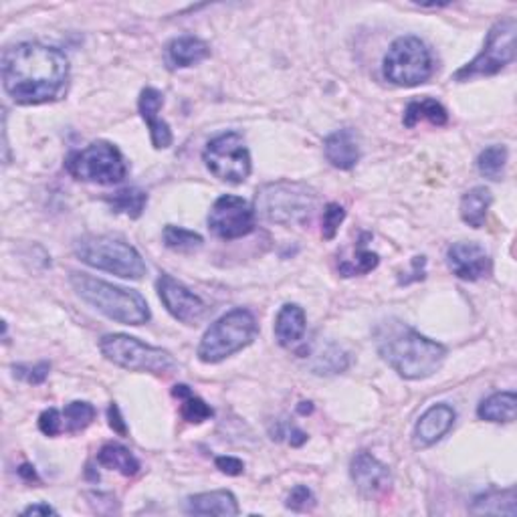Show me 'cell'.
<instances>
[{
	"mask_svg": "<svg viewBox=\"0 0 517 517\" xmlns=\"http://www.w3.org/2000/svg\"><path fill=\"white\" fill-rule=\"evenodd\" d=\"M69 61L63 51L19 42L3 55V85L19 106H41L59 99L67 89Z\"/></svg>",
	"mask_w": 517,
	"mask_h": 517,
	"instance_id": "obj_1",
	"label": "cell"
},
{
	"mask_svg": "<svg viewBox=\"0 0 517 517\" xmlns=\"http://www.w3.org/2000/svg\"><path fill=\"white\" fill-rule=\"evenodd\" d=\"M378 352L396 374L407 381H425L438 372L446 358L443 343L428 340L407 324L394 322L378 335Z\"/></svg>",
	"mask_w": 517,
	"mask_h": 517,
	"instance_id": "obj_2",
	"label": "cell"
},
{
	"mask_svg": "<svg viewBox=\"0 0 517 517\" xmlns=\"http://www.w3.org/2000/svg\"><path fill=\"white\" fill-rule=\"evenodd\" d=\"M71 286L85 304L98 309L109 320L124 325H142L150 322V307L140 293L134 289L118 287L114 283L93 277L89 273L73 271Z\"/></svg>",
	"mask_w": 517,
	"mask_h": 517,
	"instance_id": "obj_3",
	"label": "cell"
},
{
	"mask_svg": "<svg viewBox=\"0 0 517 517\" xmlns=\"http://www.w3.org/2000/svg\"><path fill=\"white\" fill-rule=\"evenodd\" d=\"M317 193L309 184L277 180L261 186L255 196V214L273 225H304L314 217Z\"/></svg>",
	"mask_w": 517,
	"mask_h": 517,
	"instance_id": "obj_4",
	"label": "cell"
},
{
	"mask_svg": "<svg viewBox=\"0 0 517 517\" xmlns=\"http://www.w3.org/2000/svg\"><path fill=\"white\" fill-rule=\"evenodd\" d=\"M73 251L81 263L118 275L122 279H142L146 275L142 255L124 239L111 235H85L75 240Z\"/></svg>",
	"mask_w": 517,
	"mask_h": 517,
	"instance_id": "obj_5",
	"label": "cell"
},
{
	"mask_svg": "<svg viewBox=\"0 0 517 517\" xmlns=\"http://www.w3.org/2000/svg\"><path fill=\"white\" fill-rule=\"evenodd\" d=\"M258 334V324L249 309H232L214 322L202 335L198 358L204 364H219L229 356L251 346Z\"/></svg>",
	"mask_w": 517,
	"mask_h": 517,
	"instance_id": "obj_6",
	"label": "cell"
},
{
	"mask_svg": "<svg viewBox=\"0 0 517 517\" xmlns=\"http://www.w3.org/2000/svg\"><path fill=\"white\" fill-rule=\"evenodd\" d=\"M99 350L116 366L129 372H148L154 376H170L176 372V360L170 352L154 348L126 334H108L99 340Z\"/></svg>",
	"mask_w": 517,
	"mask_h": 517,
	"instance_id": "obj_7",
	"label": "cell"
},
{
	"mask_svg": "<svg viewBox=\"0 0 517 517\" xmlns=\"http://www.w3.org/2000/svg\"><path fill=\"white\" fill-rule=\"evenodd\" d=\"M69 174L83 183L93 184H118L127 174V164L118 146L98 140L85 150L71 152L65 160Z\"/></svg>",
	"mask_w": 517,
	"mask_h": 517,
	"instance_id": "obj_8",
	"label": "cell"
},
{
	"mask_svg": "<svg viewBox=\"0 0 517 517\" xmlns=\"http://www.w3.org/2000/svg\"><path fill=\"white\" fill-rule=\"evenodd\" d=\"M382 75L399 88H417L433 75V55L418 37H400L388 49Z\"/></svg>",
	"mask_w": 517,
	"mask_h": 517,
	"instance_id": "obj_9",
	"label": "cell"
},
{
	"mask_svg": "<svg viewBox=\"0 0 517 517\" xmlns=\"http://www.w3.org/2000/svg\"><path fill=\"white\" fill-rule=\"evenodd\" d=\"M515 33H517V21L513 16L497 21L491 27L485 47L481 53L473 59L471 63L463 65L459 71L453 75L455 81L465 83L477 77H491L497 75L502 69H505L515 59Z\"/></svg>",
	"mask_w": 517,
	"mask_h": 517,
	"instance_id": "obj_10",
	"label": "cell"
},
{
	"mask_svg": "<svg viewBox=\"0 0 517 517\" xmlns=\"http://www.w3.org/2000/svg\"><path fill=\"white\" fill-rule=\"evenodd\" d=\"M206 168L214 178L227 184H243L251 176V154H249L243 136L227 132L206 144L202 152Z\"/></svg>",
	"mask_w": 517,
	"mask_h": 517,
	"instance_id": "obj_11",
	"label": "cell"
},
{
	"mask_svg": "<svg viewBox=\"0 0 517 517\" xmlns=\"http://www.w3.org/2000/svg\"><path fill=\"white\" fill-rule=\"evenodd\" d=\"M209 230L222 240H235L255 230V211L245 198L225 194L214 201L209 212Z\"/></svg>",
	"mask_w": 517,
	"mask_h": 517,
	"instance_id": "obj_12",
	"label": "cell"
},
{
	"mask_svg": "<svg viewBox=\"0 0 517 517\" xmlns=\"http://www.w3.org/2000/svg\"><path fill=\"white\" fill-rule=\"evenodd\" d=\"M156 289L164 307L168 309V314L174 320L186 325H196L209 315V306L201 297L194 296L191 289L184 287L183 283L172 277V275L162 273L156 281Z\"/></svg>",
	"mask_w": 517,
	"mask_h": 517,
	"instance_id": "obj_13",
	"label": "cell"
},
{
	"mask_svg": "<svg viewBox=\"0 0 517 517\" xmlns=\"http://www.w3.org/2000/svg\"><path fill=\"white\" fill-rule=\"evenodd\" d=\"M446 265L455 277L463 281H479L489 277L494 271V261L489 253L477 243H455L446 251Z\"/></svg>",
	"mask_w": 517,
	"mask_h": 517,
	"instance_id": "obj_14",
	"label": "cell"
},
{
	"mask_svg": "<svg viewBox=\"0 0 517 517\" xmlns=\"http://www.w3.org/2000/svg\"><path fill=\"white\" fill-rule=\"evenodd\" d=\"M350 475L364 497H376L390 487V471L368 451H362L352 459Z\"/></svg>",
	"mask_w": 517,
	"mask_h": 517,
	"instance_id": "obj_15",
	"label": "cell"
},
{
	"mask_svg": "<svg viewBox=\"0 0 517 517\" xmlns=\"http://www.w3.org/2000/svg\"><path fill=\"white\" fill-rule=\"evenodd\" d=\"M456 420V412L449 404H435L422 415L412 433V445L417 449H428L449 433Z\"/></svg>",
	"mask_w": 517,
	"mask_h": 517,
	"instance_id": "obj_16",
	"label": "cell"
},
{
	"mask_svg": "<svg viewBox=\"0 0 517 517\" xmlns=\"http://www.w3.org/2000/svg\"><path fill=\"white\" fill-rule=\"evenodd\" d=\"M162 106H164V96L156 88L142 89L140 101H137V109H140V116L150 129L152 144L156 150H166L172 146L170 126L158 118Z\"/></svg>",
	"mask_w": 517,
	"mask_h": 517,
	"instance_id": "obj_17",
	"label": "cell"
},
{
	"mask_svg": "<svg viewBox=\"0 0 517 517\" xmlns=\"http://www.w3.org/2000/svg\"><path fill=\"white\" fill-rule=\"evenodd\" d=\"M324 154L338 170H352L360 160V146L352 129H338L325 137Z\"/></svg>",
	"mask_w": 517,
	"mask_h": 517,
	"instance_id": "obj_18",
	"label": "cell"
},
{
	"mask_svg": "<svg viewBox=\"0 0 517 517\" xmlns=\"http://www.w3.org/2000/svg\"><path fill=\"white\" fill-rule=\"evenodd\" d=\"M209 55H211L209 42L193 37V34H186V37H178L168 42L166 65L170 69H186L204 61Z\"/></svg>",
	"mask_w": 517,
	"mask_h": 517,
	"instance_id": "obj_19",
	"label": "cell"
},
{
	"mask_svg": "<svg viewBox=\"0 0 517 517\" xmlns=\"http://www.w3.org/2000/svg\"><path fill=\"white\" fill-rule=\"evenodd\" d=\"M186 512L191 515H239L237 497L227 489L209 491V494L191 495L186 502Z\"/></svg>",
	"mask_w": 517,
	"mask_h": 517,
	"instance_id": "obj_20",
	"label": "cell"
},
{
	"mask_svg": "<svg viewBox=\"0 0 517 517\" xmlns=\"http://www.w3.org/2000/svg\"><path fill=\"white\" fill-rule=\"evenodd\" d=\"M306 334V312L296 304H286L275 320V338L283 348H291L304 338Z\"/></svg>",
	"mask_w": 517,
	"mask_h": 517,
	"instance_id": "obj_21",
	"label": "cell"
},
{
	"mask_svg": "<svg viewBox=\"0 0 517 517\" xmlns=\"http://www.w3.org/2000/svg\"><path fill=\"white\" fill-rule=\"evenodd\" d=\"M494 204V194L485 186H475L461 198V219L473 229L485 225L487 212Z\"/></svg>",
	"mask_w": 517,
	"mask_h": 517,
	"instance_id": "obj_22",
	"label": "cell"
},
{
	"mask_svg": "<svg viewBox=\"0 0 517 517\" xmlns=\"http://www.w3.org/2000/svg\"><path fill=\"white\" fill-rule=\"evenodd\" d=\"M98 463L101 467L122 473L126 477H134L140 471V461L136 459V455L127 446L118 443L103 445L98 453Z\"/></svg>",
	"mask_w": 517,
	"mask_h": 517,
	"instance_id": "obj_23",
	"label": "cell"
},
{
	"mask_svg": "<svg viewBox=\"0 0 517 517\" xmlns=\"http://www.w3.org/2000/svg\"><path fill=\"white\" fill-rule=\"evenodd\" d=\"M517 415L515 392H495L479 404L477 417L489 422H513Z\"/></svg>",
	"mask_w": 517,
	"mask_h": 517,
	"instance_id": "obj_24",
	"label": "cell"
},
{
	"mask_svg": "<svg viewBox=\"0 0 517 517\" xmlns=\"http://www.w3.org/2000/svg\"><path fill=\"white\" fill-rule=\"evenodd\" d=\"M425 119L433 126H445L449 122V114H446V109L437 99L425 98L418 101H410L407 109H404V126L415 127L418 122H425Z\"/></svg>",
	"mask_w": 517,
	"mask_h": 517,
	"instance_id": "obj_25",
	"label": "cell"
},
{
	"mask_svg": "<svg viewBox=\"0 0 517 517\" xmlns=\"http://www.w3.org/2000/svg\"><path fill=\"white\" fill-rule=\"evenodd\" d=\"M172 396L183 402L180 404V415H183L186 422H191V425H202L204 420L212 417V409L209 404L194 396V392L186 384H176L172 388Z\"/></svg>",
	"mask_w": 517,
	"mask_h": 517,
	"instance_id": "obj_26",
	"label": "cell"
},
{
	"mask_svg": "<svg viewBox=\"0 0 517 517\" xmlns=\"http://www.w3.org/2000/svg\"><path fill=\"white\" fill-rule=\"evenodd\" d=\"M473 513L487 515H515V491H487V494L475 497L471 505Z\"/></svg>",
	"mask_w": 517,
	"mask_h": 517,
	"instance_id": "obj_27",
	"label": "cell"
},
{
	"mask_svg": "<svg viewBox=\"0 0 517 517\" xmlns=\"http://www.w3.org/2000/svg\"><path fill=\"white\" fill-rule=\"evenodd\" d=\"M106 202L111 211L118 214H126L129 219H140L148 204V194L140 188H124V191L114 193V196H106Z\"/></svg>",
	"mask_w": 517,
	"mask_h": 517,
	"instance_id": "obj_28",
	"label": "cell"
},
{
	"mask_svg": "<svg viewBox=\"0 0 517 517\" xmlns=\"http://www.w3.org/2000/svg\"><path fill=\"white\" fill-rule=\"evenodd\" d=\"M507 156H510V152H507L505 146H489L484 152L479 154L477 158V170L481 176H485L489 180H502L503 178V172H505V164H507Z\"/></svg>",
	"mask_w": 517,
	"mask_h": 517,
	"instance_id": "obj_29",
	"label": "cell"
},
{
	"mask_svg": "<svg viewBox=\"0 0 517 517\" xmlns=\"http://www.w3.org/2000/svg\"><path fill=\"white\" fill-rule=\"evenodd\" d=\"M348 364H350V358L346 352L330 343V346H325L324 350L317 352V354H314L312 370L315 374L330 376V374L343 372V370L348 368Z\"/></svg>",
	"mask_w": 517,
	"mask_h": 517,
	"instance_id": "obj_30",
	"label": "cell"
},
{
	"mask_svg": "<svg viewBox=\"0 0 517 517\" xmlns=\"http://www.w3.org/2000/svg\"><path fill=\"white\" fill-rule=\"evenodd\" d=\"M162 239H164V245H166L170 251H176V253H193L196 251V249H201L204 243L198 232L183 229V227H174V225H168L166 229H164Z\"/></svg>",
	"mask_w": 517,
	"mask_h": 517,
	"instance_id": "obj_31",
	"label": "cell"
},
{
	"mask_svg": "<svg viewBox=\"0 0 517 517\" xmlns=\"http://www.w3.org/2000/svg\"><path fill=\"white\" fill-rule=\"evenodd\" d=\"M93 418H96V409L91 407L89 402H69L63 409V420H65V430L67 433H80V430L88 428Z\"/></svg>",
	"mask_w": 517,
	"mask_h": 517,
	"instance_id": "obj_32",
	"label": "cell"
},
{
	"mask_svg": "<svg viewBox=\"0 0 517 517\" xmlns=\"http://www.w3.org/2000/svg\"><path fill=\"white\" fill-rule=\"evenodd\" d=\"M378 263H381V257L372 251H366L364 243H360V249L356 255L346 261L340 263V275L343 277H356V275H366L370 271H374Z\"/></svg>",
	"mask_w": 517,
	"mask_h": 517,
	"instance_id": "obj_33",
	"label": "cell"
},
{
	"mask_svg": "<svg viewBox=\"0 0 517 517\" xmlns=\"http://www.w3.org/2000/svg\"><path fill=\"white\" fill-rule=\"evenodd\" d=\"M343 219H346V211H343V206H340L338 202L327 204L324 209V217H322V237L325 240H332L335 235H338Z\"/></svg>",
	"mask_w": 517,
	"mask_h": 517,
	"instance_id": "obj_34",
	"label": "cell"
},
{
	"mask_svg": "<svg viewBox=\"0 0 517 517\" xmlns=\"http://www.w3.org/2000/svg\"><path fill=\"white\" fill-rule=\"evenodd\" d=\"M287 510L296 512V513H306L312 512L315 507V495L314 491L309 489L307 485H296L291 489V494L287 495Z\"/></svg>",
	"mask_w": 517,
	"mask_h": 517,
	"instance_id": "obj_35",
	"label": "cell"
},
{
	"mask_svg": "<svg viewBox=\"0 0 517 517\" xmlns=\"http://www.w3.org/2000/svg\"><path fill=\"white\" fill-rule=\"evenodd\" d=\"M14 376L16 378H21V381L24 382H29V384H42L47 381V376H49V362H39V364H34V366H14Z\"/></svg>",
	"mask_w": 517,
	"mask_h": 517,
	"instance_id": "obj_36",
	"label": "cell"
},
{
	"mask_svg": "<svg viewBox=\"0 0 517 517\" xmlns=\"http://www.w3.org/2000/svg\"><path fill=\"white\" fill-rule=\"evenodd\" d=\"M39 428L42 435L47 437H57L61 435L65 430V420H63V412H59L57 409H47L42 415L39 417Z\"/></svg>",
	"mask_w": 517,
	"mask_h": 517,
	"instance_id": "obj_37",
	"label": "cell"
},
{
	"mask_svg": "<svg viewBox=\"0 0 517 517\" xmlns=\"http://www.w3.org/2000/svg\"><path fill=\"white\" fill-rule=\"evenodd\" d=\"M214 465H217V469L221 473H225V475H230V477L243 475V471H245V463L240 461V459H237V456H227V455L217 456V461H214Z\"/></svg>",
	"mask_w": 517,
	"mask_h": 517,
	"instance_id": "obj_38",
	"label": "cell"
},
{
	"mask_svg": "<svg viewBox=\"0 0 517 517\" xmlns=\"http://www.w3.org/2000/svg\"><path fill=\"white\" fill-rule=\"evenodd\" d=\"M108 418H109V427L114 428V433L122 435V437H126V435H127L126 420L122 418V415H119V407H118L116 402H111V404H109V409H108Z\"/></svg>",
	"mask_w": 517,
	"mask_h": 517,
	"instance_id": "obj_39",
	"label": "cell"
},
{
	"mask_svg": "<svg viewBox=\"0 0 517 517\" xmlns=\"http://www.w3.org/2000/svg\"><path fill=\"white\" fill-rule=\"evenodd\" d=\"M277 435H279V437H289L287 441H289L291 446H301V445H304V443L307 441V435L304 433V430H299L297 427H289V425L286 427V430H283V433H277ZM279 437H277V438H279Z\"/></svg>",
	"mask_w": 517,
	"mask_h": 517,
	"instance_id": "obj_40",
	"label": "cell"
},
{
	"mask_svg": "<svg viewBox=\"0 0 517 517\" xmlns=\"http://www.w3.org/2000/svg\"><path fill=\"white\" fill-rule=\"evenodd\" d=\"M23 515H57V512L47 503H37V505L27 507V510L23 512Z\"/></svg>",
	"mask_w": 517,
	"mask_h": 517,
	"instance_id": "obj_41",
	"label": "cell"
},
{
	"mask_svg": "<svg viewBox=\"0 0 517 517\" xmlns=\"http://www.w3.org/2000/svg\"><path fill=\"white\" fill-rule=\"evenodd\" d=\"M19 475L23 477V479H27V481H39V477H37V471H34V467H31V465H21V469H19Z\"/></svg>",
	"mask_w": 517,
	"mask_h": 517,
	"instance_id": "obj_42",
	"label": "cell"
},
{
	"mask_svg": "<svg viewBox=\"0 0 517 517\" xmlns=\"http://www.w3.org/2000/svg\"><path fill=\"white\" fill-rule=\"evenodd\" d=\"M301 404H304V407H299V412H301V415H306V412H312V409H314V407H312V402H301Z\"/></svg>",
	"mask_w": 517,
	"mask_h": 517,
	"instance_id": "obj_43",
	"label": "cell"
}]
</instances>
